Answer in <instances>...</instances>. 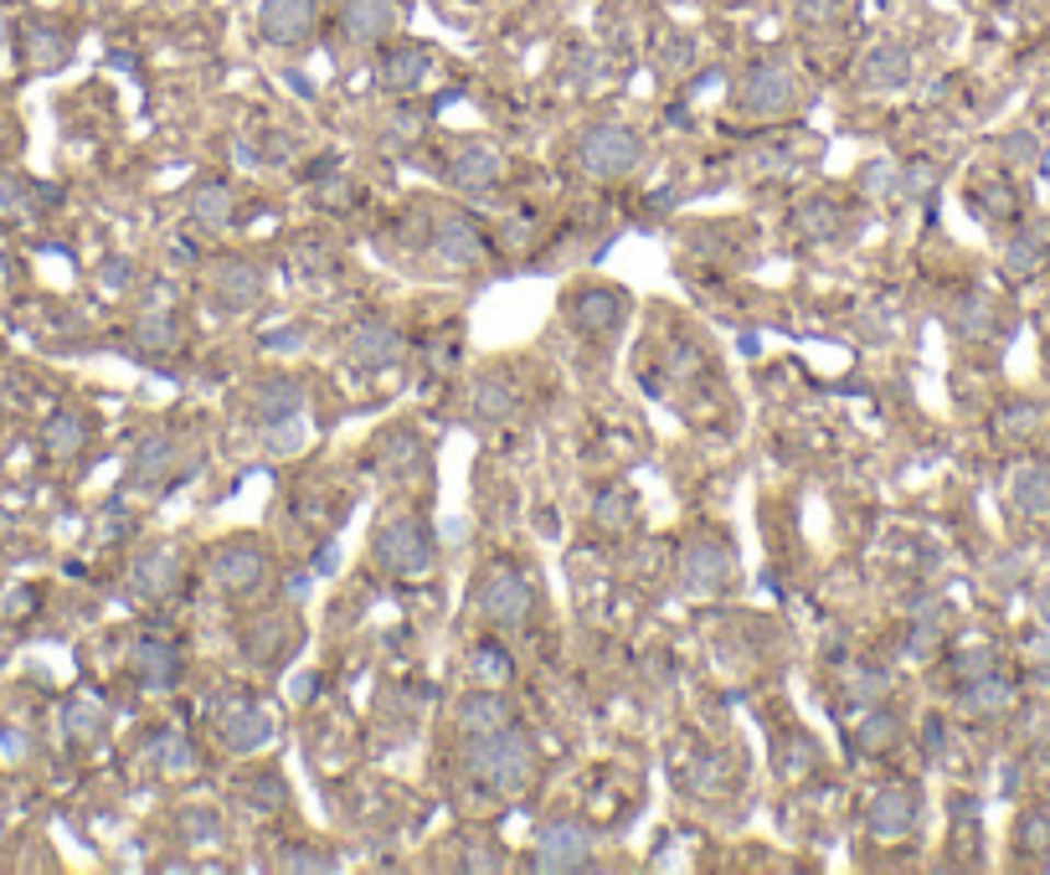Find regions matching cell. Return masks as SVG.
Here are the masks:
<instances>
[{"label":"cell","instance_id":"cell-1","mask_svg":"<svg viewBox=\"0 0 1050 875\" xmlns=\"http://www.w3.org/2000/svg\"><path fill=\"white\" fill-rule=\"evenodd\" d=\"M469 773L494 793H521L536 777V741L521 726H500L490 737H469Z\"/></svg>","mask_w":1050,"mask_h":875},{"label":"cell","instance_id":"cell-2","mask_svg":"<svg viewBox=\"0 0 1050 875\" xmlns=\"http://www.w3.org/2000/svg\"><path fill=\"white\" fill-rule=\"evenodd\" d=\"M376 567L387 577H423L433 561H438V546H433V531H427L418 515H391L381 521L372 541Z\"/></svg>","mask_w":1050,"mask_h":875},{"label":"cell","instance_id":"cell-3","mask_svg":"<svg viewBox=\"0 0 1050 875\" xmlns=\"http://www.w3.org/2000/svg\"><path fill=\"white\" fill-rule=\"evenodd\" d=\"M577 160L593 170L597 181H618L644 160V139L634 135L628 124H587L577 139Z\"/></svg>","mask_w":1050,"mask_h":875},{"label":"cell","instance_id":"cell-4","mask_svg":"<svg viewBox=\"0 0 1050 875\" xmlns=\"http://www.w3.org/2000/svg\"><path fill=\"white\" fill-rule=\"evenodd\" d=\"M475 603H479V618L494 623V628H521V623H530V613H536V582L525 572H515V567H494V572L479 582Z\"/></svg>","mask_w":1050,"mask_h":875},{"label":"cell","instance_id":"cell-5","mask_svg":"<svg viewBox=\"0 0 1050 875\" xmlns=\"http://www.w3.org/2000/svg\"><path fill=\"white\" fill-rule=\"evenodd\" d=\"M587 865H593V829L582 819H551L536 834V871L567 875V871H587Z\"/></svg>","mask_w":1050,"mask_h":875},{"label":"cell","instance_id":"cell-6","mask_svg":"<svg viewBox=\"0 0 1050 875\" xmlns=\"http://www.w3.org/2000/svg\"><path fill=\"white\" fill-rule=\"evenodd\" d=\"M737 572V552L727 541L716 536H695L685 552H680V582L691 592H721Z\"/></svg>","mask_w":1050,"mask_h":875},{"label":"cell","instance_id":"cell-7","mask_svg":"<svg viewBox=\"0 0 1050 875\" xmlns=\"http://www.w3.org/2000/svg\"><path fill=\"white\" fill-rule=\"evenodd\" d=\"M737 99H742L746 114H783V109H794L798 83L783 63H752L742 88H737Z\"/></svg>","mask_w":1050,"mask_h":875},{"label":"cell","instance_id":"cell-8","mask_svg":"<svg viewBox=\"0 0 1050 875\" xmlns=\"http://www.w3.org/2000/svg\"><path fill=\"white\" fill-rule=\"evenodd\" d=\"M916 808H922V798H916L912 783H891V788H881L870 798L865 829H870L876 840H906L916 829Z\"/></svg>","mask_w":1050,"mask_h":875},{"label":"cell","instance_id":"cell-9","mask_svg":"<svg viewBox=\"0 0 1050 875\" xmlns=\"http://www.w3.org/2000/svg\"><path fill=\"white\" fill-rule=\"evenodd\" d=\"M320 21V5L315 0H263L258 5V26L269 36L273 47H299Z\"/></svg>","mask_w":1050,"mask_h":875},{"label":"cell","instance_id":"cell-10","mask_svg":"<svg viewBox=\"0 0 1050 875\" xmlns=\"http://www.w3.org/2000/svg\"><path fill=\"white\" fill-rule=\"evenodd\" d=\"M402 26V5L397 0H345L340 5V32L372 47V42H387L391 32Z\"/></svg>","mask_w":1050,"mask_h":875},{"label":"cell","instance_id":"cell-11","mask_svg":"<svg viewBox=\"0 0 1050 875\" xmlns=\"http://www.w3.org/2000/svg\"><path fill=\"white\" fill-rule=\"evenodd\" d=\"M129 670H135L139 685H150V691H170V685L181 680V649H175L170 639L145 634V639L129 644Z\"/></svg>","mask_w":1050,"mask_h":875},{"label":"cell","instance_id":"cell-12","mask_svg":"<svg viewBox=\"0 0 1050 875\" xmlns=\"http://www.w3.org/2000/svg\"><path fill=\"white\" fill-rule=\"evenodd\" d=\"M263 572H269V561H263V552L253 541H227V546L212 552V577L227 592H253L263 582Z\"/></svg>","mask_w":1050,"mask_h":875},{"label":"cell","instance_id":"cell-13","mask_svg":"<svg viewBox=\"0 0 1050 875\" xmlns=\"http://www.w3.org/2000/svg\"><path fill=\"white\" fill-rule=\"evenodd\" d=\"M855 78L876 93H891V88H906L912 83V52L897 47V42H876L865 47V57L855 63Z\"/></svg>","mask_w":1050,"mask_h":875},{"label":"cell","instance_id":"cell-14","mask_svg":"<svg viewBox=\"0 0 1050 875\" xmlns=\"http://www.w3.org/2000/svg\"><path fill=\"white\" fill-rule=\"evenodd\" d=\"M433 258L454 263V269H469V263H479V258H484V232H479V221L448 212V217L433 227Z\"/></svg>","mask_w":1050,"mask_h":875},{"label":"cell","instance_id":"cell-15","mask_svg":"<svg viewBox=\"0 0 1050 875\" xmlns=\"http://www.w3.org/2000/svg\"><path fill=\"white\" fill-rule=\"evenodd\" d=\"M217 737L227 741L232 752H258V747H269L273 741V716L263 706L238 701V706H227L217 716Z\"/></svg>","mask_w":1050,"mask_h":875},{"label":"cell","instance_id":"cell-16","mask_svg":"<svg viewBox=\"0 0 1050 875\" xmlns=\"http://www.w3.org/2000/svg\"><path fill=\"white\" fill-rule=\"evenodd\" d=\"M345 355H351V366L381 371V366H391V361L402 355V336H397L387 320H366V325H356V330L345 336Z\"/></svg>","mask_w":1050,"mask_h":875},{"label":"cell","instance_id":"cell-17","mask_svg":"<svg viewBox=\"0 0 1050 875\" xmlns=\"http://www.w3.org/2000/svg\"><path fill=\"white\" fill-rule=\"evenodd\" d=\"M572 325L582 330V336H613L618 325H624V294H613V288H582L572 299Z\"/></svg>","mask_w":1050,"mask_h":875},{"label":"cell","instance_id":"cell-18","mask_svg":"<svg viewBox=\"0 0 1050 875\" xmlns=\"http://www.w3.org/2000/svg\"><path fill=\"white\" fill-rule=\"evenodd\" d=\"M212 288H217V299L227 309H253L263 299V273L253 263H242V258H221L212 269Z\"/></svg>","mask_w":1050,"mask_h":875},{"label":"cell","instance_id":"cell-19","mask_svg":"<svg viewBox=\"0 0 1050 875\" xmlns=\"http://www.w3.org/2000/svg\"><path fill=\"white\" fill-rule=\"evenodd\" d=\"M21 52H26V63H32L36 72H57V68H68L72 36L62 32V26H52V21H26Z\"/></svg>","mask_w":1050,"mask_h":875},{"label":"cell","instance_id":"cell-20","mask_svg":"<svg viewBox=\"0 0 1050 875\" xmlns=\"http://www.w3.org/2000/svg\"><path fill=\"white\" fill-rule=\"evenodd\" d=\"M454 721H458L464 737H490V731L510 726V706H505V695L494 691V685H490V691H469L464 701H458Z\"/></svg>","mask_w":1050,"mask_h":875},{"label":"cell","instance_id":"cell-21","mask_svg":"<svg viewBox=\"0 0 1050 875\" xmlns=\"http://www.w3.org/2000/svg\"><path fill=\"white\" fill-rule=\"evenodd\" d=\"M500 170H505L500 150H490V145H464V150L448 160V181H454L458 191H490V185L500 181Z\"/></svg>","mask_w":1050,"mask_h":875},{"label":"cell","instance_id":"cell-22","mask_svg":"<svg viewBox=\"0 0 1050 875\" xmlns=\"http://www.w3.org/2000/svg\"><path fill=\"white\" fill-rule=\"evenodd\" d=\"M181 582V561H175V552L170 546H155V552H145L135 561V572H129V588L139 592V598H166L170 588Z\"/></svg>","mask_w":1050,"mask_h":875},{"label":"cell","instance_id":"cell-23","mask_svg":"<svg viewBox=\"0 0 1050 875\" xmlns=\"http://www.w3.org/2000/svg\"><path fill=\"white\" fill-rule=\"evenodd\" d=\"M381 88L387 93H412V88H423V78H427V52L423 47H412V42H402V47H391L387 57H381Z\"/></svg>","mask_w":1050,"mask_h":875},{"label":"cell","instance_id":"cell-24","mask_svg":"<svg viewBox=\"0 0 1050 875\" xmlns=\"http://www.w3.org/2000/svg\"><path fill=\"white\" fill-rule=\"evenodd\" d=\"M294 639H299V628H294V618H278V613H263V618L248 628V655L253 659H284L288 649H294Z\"/></svg>","mask_w":1050,"mask_h":875},{"label":"cell","instance_id":"cell-25","mask_svg":"<svg viewBox=\"0 0 1050 875\" xmlns=\"http://www.w3.org/2000/svg\"><path fill=\"white\" fill-rule=\"evenodd\" d=\"M1015 701V685L1009 680H1000V674H968L963 680V691H958V706L963 711H973V716H989V711H1004Z\"/></svg>","mask_w":1050,"mask_h":875},{"label":"cell","instance_id":"cell-26","mask_svg":"<svg viewBox=\"0 0 1050 875\" xmlns=\"http://www.w3.org/2000/svg\"><path fill=\"white\" fill-rule=\"evenodd\" d=\"M1009 500L1019 505V515H1046L1050 510V469L1046 464H1025V469H1015Z\"/></svg>","mask_w":1050,"mask_h":875},{"label":"cell","instance_id":"cell-27","mask_svg":"<svg viewBox=\"0 0 1050 875\" xmlns=\"http://www.w3.org/2000/svg\"><path fill=\"white\" fill-rule=\"evenodd\" d=\"M42 443H47V454H52V458H72V454H83V443H88V422L78 418V412H52L47 428H42Z\"/></svg>","mask_w":1050,"mask_h":875},{"label":"cell","instance_id":"cell-28","mask_svg":"<svg viewBox=\"0 0 1050 875\" xmlns=\"http://www.w3.org/2000/svg\"><path fill=\"white\" fill-rule=\"evenodd\" d=\"M62 731H68V741H78V747H93V741H103V731H109V711H103L99 701H68Z\"/></svg>","mask_w":1050,"mask_h":875},{"label":"cell","instance_id":"cell-29","mask_svg":"<svg viewBox=\"0 0 1050 875\" xmlns=\"http://www.w3.org/2000/svg\"><path fill=\"white\" fill-rule=\"evenodd\" d=\"M299 402H305V397H299V382H288L284 376V382H263L253 407H258V418L263 422H278V418H294Z\"/></svg>","mask_w":1050,"mask_h":875},{"label":"cell","instance_id":"cell-30","mask_svg":"<svg viewBox=\"0 0 1050 875\" xmlns=\"http://www.w3.org/2000/svg\"><path fill=\"white\" fill-rule=\"evenodd\" d=\"M150 758H155V768H160V773L181 777V773H191V768H196V747H191L181 731H160V737H155V747H150Z\"/></svg>","mask_w":1050,"mask_h":875},{"label":"cell","instance_id":"cell-31","mask_svg":"<svg viewBox=\"0 0 1050 875\" xmlns=\"http://www.w3.org/2000/svg\"><path fill=\"white\" fill-rule=\"evenodd\" d=\"M135 345L139 351L166 355L170 345H175V320H170L166 309H145V315L135 320Z\"/></svg>","mask_w":1050,"mask_h":875},{"label":"cell","instance_id":"cell-32","mask_svg":"<svg viewBox=\"0 0 1050 875\" xmlns=\"http://www.w3.org/2000/svg\"><path fill=\"white\" fill-rule=\"evenodd\" d=\"M897 737H901V721L891 711H870V716L855 726V747H860V752H886V747H897Z\"/></svg>","mask_w":1050,"mask_h":875},{"label":"cell","instance_id":"cell-33","mask_svg":"<svg viewBox=\"0 0 1050 875\" xmlns=\"http://www.w3.org/2000/svg\"><path fill=\"white\" fill-rule=\"evenodd\" d=\"M191 217L196 221H206V227H217V221H227L232 217V191L221 181H212V185H196L191 191Z\"/></svg>","mask_w":1050,"mask_h":875},{"label":"cell","instance_id":"cell-34","mask_svg":"<svg viewBox=\"0 0 1050 875\" xmlns=\"http://www.w3.org/2000/svg\"><path fill=\"white\" fill-rule=\"evenodd\" d=\"M381 464H387L391 474L423 464V443H418V433H412V428H397V433L381 438Z\"/></svg>","mask_w":1050,"mask_h":875},{"label":"cell","instance_id":"cell-35","mask_svg":"<svg viewBox=\"0 0 1050 875\" xmlns=\"http://www.w3.org/2000/svg\"><path fill=\"white\" fill-rule=\"evenodd\" d=\"M475 412H479V418H490V422L510 418V412H515V387H510L505 376H490V382H479Z\"/></svg>","mask_w":1050,"mask_h":875},{"label":"cell","instance_id":"cell-36","mask_svg":"<svg viewBox=\"0 0 1050 875\" xmlns=\"http://www.w3.org/2000/svg\"><path fill=\"white\" fill-rule=\"evenodd\" d=\"M170 469V438H145L139 443V454H135V485H155L160 474Z\"/></svg>","mask_w":1050,"mask_h":875},{"label":"cell","instance_id":"cell-37","mask_svg":"<svg viewBox=\"0 0 1050 875\" xmlns=\"http://www.w3.org/2000/svg\"><path fill=\"white\" fill-rule=\"evenodd\" d=\"M845 691H849V701H855V706H876V701L891 691V674H886L881 664H860V670L849 674Z\"/></svg>","mask_w":1050,"mask_h":875},{"label":"cell","instance_id":"cell-38","mask_svg":"<svg viewBox=\"0 0 1050 875\" xmlns=\"http://www.w3.org/2000/svg\"><path fill=\"white\" fill-rule=\"evenodd\" d=\"M242 804L253 808V814H273V808L284 804V783H278V773H258L242 783Z\"/></svg>","mask_w":1050,"mask_h":875},{"label":"cell","instance_id":"cell-39","mask_svg":"<svg viewBox=\"0 0 1050 875\" xmlns=\"http://www.w3.org/2000/svg\"><path fill=\"white\" fill-rule=\"evenodd\" d=\"M1040 258H1046L1040 237H1015V242L1004 248V273H1009V279H1030V273H1040Z\"/></svg>","mask_w":1050,"mask_h":875},{"label":"cell","instance_id":"cell-40","mask_svg":"<svg viewBox=\"0 0 1050 875\" xmlns=\"http://www.w3.org/2000/svg\"><path fill=\"white\" fill-rule=\"evenodd\" d=\"M263 448H269V454H278V458L299 454V448H305V422H299V412H294V418L269 422V433H263Z\"/></svg>","mask_w":1050,"mask_h":875},{"label":"cell","instance_id":"cell-41","mask_svg":"<svg viewBox=\"0 0 1050 875\" xmlns=\"http://www.w3.org/2000/svg\"><path fill=\"white\" fill-rule=\"evenodd\" d=\"M181 834L196 844H217L221 840V819L212 808H181Z\"/></svg>","mask_w":1050,"mask_h":875},{"label":"cell","instance_id":"cell-42","mask_svg":"<svg viewBox=\"0 0 1050 875\" xmlns=\"http://www.w3.org/2000/svg\"><path fill=\"white\" fill-rule=\"evenodd\" d=\"M475 674L484 680V685H505L510 674H515V664H510L505 649H494V644H484V649H475Z\"/></svg>","mask_w":1050,"mask_h":875},{"label":"cell","instance_id":"cell-43","mask_svg":"<svg viewBox=\"0 0 1050 875\" xmlns=\"http://www.w3.org/2000/svg\"><path fill=\"white\" fill-rule=\"evenodd\" d=\"M952 325H958V336H989L994 330V315H989V304L983 299H963L958 304V315H952Z\"/></svg>","mask_w":1050,"mask_h":875},{"label":"cell","instance_id":"cell-44","mask_svg":"<svg viewBox=\"0 0 1050 875\" xmlns=\"http://www.w3.org/2000/svg\"><path fill=\"white\" fill-rule=\"evenodd\" d=\"M932 185H937V166H932V160H912V166L897 175V191H901V196H927Z\"/></svg>","mask_w":1050,"mask_h":875},{"label":"cell","instance_id":"cell-45","mask_svg":"<svg viewBox=\"0 0 1050 875\" xmlns=\"http://www.w3.org/2000/svg\"><path fill=\"white\" fill-rule=\"evenodd\" d=\"M897 175H901V170L891 166V160H870V166L860 170V191H870V196H886V191H897Z\"/></svg>","mask_w":1050,"mask_h":875},{"label":"cell","instance_id":"cell-46","mask_svg":"<svg viewBox=\"0 0 1050 875\" xmlns=\"http://www.w3.org/2000/svg\"><path fill=\"white\" fill-rule=\"evenodd\" d=\"M628 510H634V500H628L624 489H613V495H603V500H597V521L613 525V531H624V525H628Z\"/></svg>","mask_w":1050,"mask_h":875},{"label":"cell","instance_id":"cell-47","mask_svg":"<svg viewBox=\"0 0 1050 875\" xmlns=\"http://www.w3.org/2000/svg\"><path fill=\"white\" fill-rule=\"evenodd\" d=\"M1019 850H1050V819L1046 814H1025V819H1019Z\"/></svg>","mask_w":1050,"mask_h":875},{"label":"cell","instance_id":"cell-48","mask_svg":"<svg viewBox=\"0 0 1050 875\" xmlns=\"http://www.w3.org/2000/svg\"><path fill=\"white\" fill-rule=\"evenodd\" d=\"M278 871H330V855H320V850H305V844H294V850H284V855H278Z\"/></svg>","mask_w":1050,"mask_h":875},{"label":"cell","instance_id":"cell-49","mask_svg":"<svg viewBox=\"0 0 1050 875\" xmlns=\"http://www.w3.org/2000/svg\"><path fill=\"white\" fill-rule=\"evenodd\" d=\"M345 191H351L345 181H324L320 191H315V202L330 206V212H345V206H351V196H345Z\"/></svg>","mask_w":1050,"mask_h":875},{"label":"cell","instance_id":"cell-50","mask_svg":"<svg viewBox=\"0 0 1050 875\" xmlns=\"http://www.w3.org/2000/svg\"><path fill=\"white\" fill-rule=\"evenodd\" d=\"M309 572H315V577H335V572H340V546H335V541H324L320 552H315Z\"/></svg>","mask_w":1050,"mask_h":875},{"label":"cell","instance_id":"cell-51","mask_svg":"<svg viewBox=\"0 0 1050 875\" xmlns=\"http://www.w3.org/2000/svg\"><path fill=\"white\" fill-rule=\"evenodd\" d=\"M989 664H994V649H989V644H979V649H963V655H958V670H963V674H983Z\"/></svg>","mask_w":1050,"mask_h":875},{"label":"cell","instance_id":"cell-52","mask_svg":"<svg viewBox=\"0 0 1050 875\" xmlns=\"http://www.w3.org/2000/svg\"><path fill=\"white\" fill-rule=\"evenodd\" d=\"M840 0H798V16L803 21H834Z\"/></svg>","mask_w":1050,"mask_h":875},{"label":"cell","instance_id":"cell-53","mask_svg":"<svg viewBox=\"0 0 1050 875\" xmlns=\"http://www.w3.org/2000/svg\"><path fill=\"white\" fill-rule=\"evenodd\" d=\"M1004 150H1009V160H1025V166H1030L1035 155H1040V145H1035V135H1009Z\"/></svg>","mask_w":1050,"mask_h":875},{"label":"cell","instance_id":"cell-54","mask_svg":"<svg viewBox=\"0 0 1050 875\" xmlns=\"http://www.w3.org/2000/svg\"><path fill=\"white\" fill-rule=\"evenodd\" d=\"M103 284H109V288H124V284H129V258H114V263L103 269Z\"/></svg>","mask_w":1050,"mask_h":875},{"label":"cell","instance_id":"cell-55","mask_svg":"<svg viewBox=\"0 0 1050 875\" xmlns=\"http://www.w3.org/2000/svg\"><path fill=\"white\" fill-rule=\"evenodd\" d=\"M299 340H305V336H299V330H284V336H269V340H263V345H269V351H294Z\"/></svg>","mask_w":1050,"mask_h":875},{"label":"cell","instance_id":"cell-56","mask_svg":"<svg viewBox=\"0 0 1050 875\" xmlns=\"http://www.w3.org/2000/svg\"><path fill=\"white\" fill-rule=\"evenodd\" d=\"M505 242H510V248H521V242H530V221H510V227H505Z\"/></svg>","mask_w":1050,"mask_h":875},{"label":"cell","instance_id":"cell-57","mask_svg":"<svg viewBox=\"0 0 1050 875\" xmlns=\"http://www.w3.org/2000/svg\"><path fill=\"white\" fill-rule=\"evenodd\" d=\"M1030 422H1035L1030 407H1015V412H1004V428H1030Z\"/></svg>","mask_w":1050,"mask_h":875},{"label":"cell","instance_id":"cell-58","mask_svg":"<svg viewBox=\"0 0 1050 875\" xmlns=\"http://www.w3.org/2000/svg\"><path fill=\"white\" fill-rule=\"evenodd\" d=\"M803 762H809V747H803V741H794V747H788V773H798Z\"/></svg>","mask_w":1050,"mask_h":875},{"label":"cell","instance_id":"cell-59","mask_svg":"<svg viewBox=\"0 0 1050 875\" xmlns=\"http://www.w3.org/2000/svg\"><path fill=\"white\" fill-rule=\"evenodd\" d=\"M1035 613L1050 623V582H1040V592H1035Z\"/></svg>","mask_w":1050,"mask_h":875},{"label":"cell","instance_id":"cell-60","mask_svg":"<svg viewBox=\"0 0 1050 875\" xmlns=\"http://www.w3.org/2000/svg\"><path fill=\"white\" fill-rule=\"evenodd\" d=\"M0 202H21V181H5V175H0Z\"/></svg>","mask_w":1050,"mask_h":875},{"label":"cell","instance_id":"cell-61","mask_svg":"<svg viewBox=\"0 0 1050 875\" xmlns=\"http://www.w3.org/2000/svg\"><path fill=\"white\" fill-rule=\"evenodd\" d=\"M305 592H309V577L294 572V577H288V598H305Z\"/></svg>","mask_w":1050,"mask_h":875}]
</instances>
